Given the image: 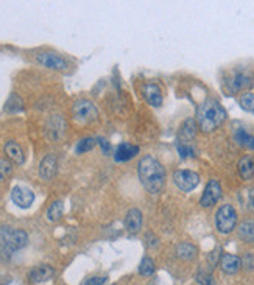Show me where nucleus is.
I'll return each instance as SVG.
<instances>
[{
	"label": "nucleus",
	"instance_id": "f257e3e1",
	"mask_svg": "<svg viewBox=\"0 0 254 285\" xmlns=\"http://www.w3.org/2000/svg\"><path fill=\"white\" fill-rule=\"evenodd\" d=\"M137 173L142 185L147 192L156 195L162 190L165 182V170L161 166V162L151 156H145L139 161Z\"/></svg>",
	"mask_w": 254,
	"mask_h": 285
},
{
	"label": "nucleus",
	"instance_id": "f03ea898",
	"mask_svg": "<svg viewBox=\"0 0 254 285\" xmlns=\"http://www.w3.org/2000/svg\"><path fill=\"white\" fill-rule=\"evenodd\" d=\"M226 111L215 100H206L196 109V123L204 133H211L225 122Z\"/></svg>",
	"mask_w": 254,
	"mask_h": 285
},
{
	"label": "nucleus",
	"instance_id": "7ed1b4c3",
	"mask_svg": "<svg viewBox=\"0 0 254 285\" xmlns=\"http://www.w3.org/2000/svg\"><path fill=\"white\" fill-rule=\"evenodd\" d=\"M28 242V235L22 229H13L9 226L0 228V251L2 254L11 256L16 251L22 249Z\"/></svg>",
	"mask_w": 254,
	"mask_h": 285
},
{
	"label": "nucleus",
	"instance_id": "20e7f679",
	"mask_svg": "<svg viewBox=\"0 0 254 285\" xmlns=\"http://www.w3.org/2000/svg\"><path fill=\"white\" fill-rule=\"evenodd\" d=\"M237 225V212L231 204L222 206L215 214V226L217 231L222 234L233 232V229Z\"/></svg>",
	"mask_w": 254,
	"mask_h": 285
},
{
	"label": "nucleus",
	"instance_id": "39448f33",
	"mask_svg": "<svg viewBox=\"0 0 254 285\" xmlns=\"http://www.w3.org/2000/svg\"><path fill=\"white\" fill-rule=\"evenodd\" d=\"M72 115L80 123H92L98 118V109L89 100H78L72 106Z\"/></svg>",
	"mask_w": 254,
	"mask_h": 285
},
{
	"label": "nucleus",
	"instance_id": "423d86ee",
	"mask_svg": "<svg viewBox=\"0 0 254 285\" xmlns=\"http://www.w3.org/2000/svg\"><path fill=\"white\" fill-rule=\"evenodd\" d=\"M228 86L233 92L251 89L254 87V73L251 70H234L228 80Z\"/></svg>",
	"mask_w": 254,
	"mask_h": 285
},
{
	"label": "nucleus",
	"instance_id": "0eeeda50",
	"mask_svg": "<svg viewBox=\"0 0 254 285\" xmlns=\"http://www.w3.org/2000/svg\"><path fill=\"white\" fill-rule=\"evenodd\" d=\"M173 181L178 185L180 190L190 192L196 187L198 182H200V176H198V173L190 170H178L173 174Z\"/></svg>",
	"mask_w": 254,
	"mask_h": 285
},
{
	"label": "nucleus",
	"instance_id": "6e6552de",
	"mask_svg": "<svg viewBox=\"0 0 254 285\" xmlns=\"http://www.w3.org/2000/svg\"><path fill=\"white\" fill-rule=\"evenodd\" d=\"M36 61L44 65V67L52 69V70H67L69 69V62L65 61L63 57L52 52H42L36 55Z\"/></svg>",
	"mask_w": 254,
	"mask_h": 285
},
{
	"label": "nucleus",
	"instance_id": "1a4fd4ad",
	"mask_svg": "<svg viewBox=\"0 0 254 285\" xmlns=\"http://www.w3.org/2000/svg\"><path fill=\"white\" fill-rule=\"evenodd\" d=\"M11 200L13 203L20 207V209H28V207L35 201V193H33L28 187H24V185H16L11 190Z\"/></svg>",
	"mask_w": 254,
	"mask_h": 285
},
{
	"label": "nucleus",
	"instance_id": "9d476101",
	"mask_svg": "<svg viewBox=\"0 0 254 285\" xmlns=\"http://www.w3.org/2000/svg\"><path fill=\"white\" fill-rule=\"evenodd\" d=\"M220 196H222V187H220L218 181L212 179V181L207 182L206 189L203 192V196H201V200H200V204L203 207H211V206H214L220 200Z\"/></svg>",
	"mask_w": 254,
	"mask_h": 285
},
{
	"label": "nucleus",
	"instance_id": "9b49d317",
	"mask_svg": "<svg viewBox=\"0 0 254 285\" xmlns=\"http://www.w3.org/2000/svg\"><path fill=\"white\" fill-rule=\"evenodd\" d=\"M58 171V159L55 155H47L39 164V176L44 181H50Z\"/></svg>",
	"mask_w": 254,
	"mask_h": 285
},
{
	"label": "nucleus",
	"instance_id": "f8f14e48",
	"mask_svg": "<svg viewBox=\"0 0 254 285\" xmlns=\"http://www.w3.org/2000/svg\"><path fill=\"white\" fill-rule=\"evenodd\" d=\"M55 276V270L50 265H38L28 273V279L33 284L47 282Z\"/></svg>",
	"mask_w": 254,
	"mask_h": 285
},
{
	"label": "nucleus",
	"instance_id": "ddd939ff",
	"mask_svg": "<svg viewBox=\"0 0 254 285\" xmlns=\"http://www.w3.org/2000/svg\"><path fill=\"white\" fill-rule=\"evenodd\" d=\"M242 267V259L234 254H223L220 257V268L226 275H236Z\"/></svg>",
	"mask_w": 254,
	"mask_h": 285
},
{
	"label": "nucleus",
	"instance_id": "4468645a",
	"mask_svg": "<svg viewBox=\"0 0 254 285\" xmlns=\"http://www.w3.org/2000/svg\"><path fill=\"white\" fill-rule=\"evenodd\" d=\"M5 155H6V158L11 162L17 164V166H22L24 161H25L24 151H22L20 145L17 144V142H14V140H8L6 144H5Z\"/></svg>",
	"mask_w": 254,
	"mask_h": 285
},
{
	"label": "nucleus",
	"instance_id": "2eb2a0df",
	"mask_svg": "<svg viewBox=\"0 0 254 285\" xmlns=\"http://www.w3.org/2000/svg\"><path fill=\"white\" fill-rule=\"evenodd\" d=\"M125 228L129 234H137L142 228V212L139 209H129L125 218Z\"/></svg>",
	"mask_w": 254,
	"mask_h": 285
},
{
	"label": "nucleus",
	"instance_id": "dca6fc26",
	"mask_svg": "<svg viewBox=\"0 0 254 285\" xmlns=\"http://www.w3.org/2000/svg\"><path fill=\"white\" fill-rule=\"evenodd\" d=\"M49 136L57 140L61 139L64 136V131H65V120L63 118V115H52L50 122H49Z\"/></svg>",
	"mask_w": 254,
	"mask_h": 285
},
{
	"label": "nucleus",
	"instance_id": "f3484780",
	"mask_svg": "<svg viewBox=\"0 0 254 285\" xmlns=\"http://www.w3.org/2000/svg\"><path fill=\"white\" fill-rule=\"evenodd\" d=\"M137 153H139V147L124 142V144H120V145L117 147L114 159H116V162H127V161H129V159L134 158Z\"/></svg>",
	"mask_w": 254,
	"mask_h": 285
},
{
	"label": "nucleus",
	"instance_id": "a211bd4d",
	"mask_svg": "<svg viewBox=\"0 0 254 285\" xmlns=\"http://www.w3.org/2000/svg\"><path fill=\"white\" fill-rule=\"evenodd\" d=\"M143 97H145V100L151 106L158 108L162 105V94H161L159 86H156V84H147L143 87Z\"/></svg>",
	"mask_w": 254,
	"mask_h": 285
},
{
	"label": "nucleus",
	"instance_id": "6ab92c4d",
	"mask_svg": "<svg viewBox=\"0 0 254 285\" xmlns=\"http://www.w3.org/2000/svg\"><path fill=\"white\" fill-rule=\"evenodd\" d=\"M239 174L242 179H251L254 174V158L253 156H244L239 161Z\"/></svg>",
	"mask_w": 254,
	"mask_h": 285
},
{
	"label": "nucleus",
	"instance_id": "aec40b11",
	"mask_svg": "<svg viewBox=\"0 0 254 285\" xmlns=\"http://www.w3.org/2000/svg\"><path fill=\"white\" fill-rule=\"evenodd\" d=\"M239 237L247 243H254V220H245L240 223Z\"/></svg>",
	"mask_w": 254,
	"mask_h": 285
},
{
	"label": "nucleus",
	"instance_id": "412c9836",
	"mask_svg": "<svg viewBox=\"0 0 254 285\" xmlns=\"http://www.w3.org/2000/svg\"><path fill=\"white\" fill-rule=\"evenodd\" d=\"M5 111L9 114H16V113L24 111V102H22V98L17 94L9 95V98L5 103Z\"/></svg>",
	"mask_w": 254,
	"mask_h": 285
},
{
	"label": "nucleus",
	"instance_id": "4be33fe9",
	"mask_svg": "<svg viewBox=\"0 0 254 285\" xmlns=\"http://www.w3.org/2000/svg\"><path fill=\"white\" fill-rule=\"evenodd\" d=\"M176 256L181 260H192L196 256V248L190 243H180L176 246Z\"/></svg>",
	"mask_w": 254,
	"mask_h": 285
},
{
	"label": "nucleus",
	"instance_id": "5701e85b",
	"mask_svg": "<svg viewBox=\"0 0 254 285\" xmlns=\"http://www.w3.org/2000/svg\"><path fill=\"white\" fill-rule=\"evenodd\" d=\"M236 142L240 147H245L248 150H254V136L248 134L245 129H237L234 134Z\"/></svg>",
	"mask_w": 254,
	"mask_h": 285
},
{
	"label": "nucleus",
	"instance_id": "b1692460",
	"mask_svg": "<svg viewBox=\"0 0 254 285\" xmlns=\"http://www.w3.org/2000/svg\"><path fill=\"white\" fill-rule=\"evenodd\" d=\"M196 134V123L193 118H187L186 122L183 123L181 126V131H180V136L184 139V140H192Z\"/></svg>",
	"mask_w": 254,
	"mask_h": 285
},
{
	"label": "nucleus",
	"instance_id": "393cba45",
	"mask_svg": "<svg viewBox=\"0 0 254 285\" xmlns=\"http://www.w3.org/2000/svg\"><path fill=\"white\" fill-rule=\"evenodd\" d=\"M64 214V204L63 201H53L47 209V220L49 222H58Z\"/></svg>",
	"mask_w": 254,
	"mask_h": 285
},
{
	"label": "nucleus",
	"instance_id": "a878e982",
	"mask_svg": "<svg viewBox=\"0 0 254 285\" xmlns=\"http://www.w3.org/2000/svg\"><path fill=\"white\" fill-rule=\"evenodd\" d=\"M95 144H97V139H94V137H84V139L78 140V144L75 147L76 155H83V153L91 151L95 147Z\"/></svg>",
	"mask_w": 254,
	"mask_h": 285
},
{
	"label": "nucleus",
	"instance_id": "bb28decb",
	"mask_svg": "<svg viewBox=\"0 0 254 285\" xmlns=\"http://www.w3.org/2000/svg\"><path fill=\"white\" fill-rule=\"evenodd\" d=\"M154 270H156V267H154L153 259H150V257H143L142 262H140V265H139V275L148 278V276L153 275Z\"/></svg>",
	"mask_w": 254,
	"mask_h": 285
},
{
	"label": "nucleus",
	"instance_id": "cd10ccee",
	"mask_svg": "<svg viewBox=\"0 0 254 285\" xmlns=\"http://www.w3.org/2000/svg\"><path fill=\"white\" fill-rule=\"evenodd\" d=\"M240 106L244 108L245 111L254 114V94L250 92V94L242 95V98H240Z\"/></svg>",
	"mask_w": 254,
	"mask_h": 285
},
{
	"label": "nucleus",
	"instance_id": "c85d7f7f",
	"mask_svg": "<svg viewBox=\"0 0 254 285\" xmlns=\"http://www.w3.org/2000/svg\"><path fill=\"white\" fill-rule=\"evenodd\" d=\"M11 170H13V167H11V162L8 159H0V182L5 181L9 176Z\"/></svg>",
	"mask_w": 254,
	"mask_h": 285
},
{
	"label": "nucleus",
	"instance_id": "c756f323",
	"mask_svg": "<svg viewBox=\"0 0 254 285\" xmlns=\"http://www.w3.org/2000/svg\"><path fill=\"white\" fill-rule=\"evenodd\" d=\"M178 153H180V156L183 158V159H186V158H193L195 156V150H193V147L192 145H189V144H178Z\"/></svg>",
	"mask_w": 254,
	"mask_h": 285
},
{
	"label": "nucleus",
	"instance_id": "7c9ffc66",
	"mask_svg": "<svg viewBox=\"0 0 254 285\" xmlns=\"http://www.w3.org/2000/svg\"><path fill=\"white\" fill-rule=\"evenodd\" d=\"M196 282L201 284V285H214L212 276L209 275V273H204V271H200V273L196 275Z\"/></svg>",
	"mask_w": 254,
	"mask_h": 285
},
{
	"label": "nucleus",
	"instance_id": "2f4dec72",
	"mask_svg": "<svg viewBox=\"0 0 254 285\" xmlns=\"http://www.w3.org/2000/svg\"><path fill=\"white\" fill-rule=\"evenodd\" d=\"M106 281H108L106 276H95V278L86 279L81 285H103V284H106Z\"/></svg>",
	"mask_w": 254,
	"mask_h": 285
},
{
	"label": "nucleus",
	"instance_id": "473e14b6",
	"mask_svg": "<svg viewBox=\"0 0 254 285\" xmlns=\"http://www.w3.org/2000/svg\"><path fill=\"white\" fill-rule=\"evenodd\" d=\"M97 144L102 147V150H103L105 155L109 151V144H108V140H106V139H103V137H97Z\"/></svg>",
	"mask_w": 254,
	"mask_h": 285
},
{
	"label": "nucleus",
	"instance_id": "72a5a7b5",
	"mask_svg": "<svg viewBox=\"0 0 254 285\" xmlns=\"http://www.w3.org/2000/svg\"><path fill=\"white\" fill-rule=\"evenodd\" d=\"M242 264H244V267H245L247 270H251V268H253V257H251L250 254H247V256L244 257V262H242Z\"/></svg>",
	"mask_w": 254,
	"mask_h": 285
},
{
	"label": "nucleus",
	"instance_id": "f704fd0d",
	"mask_svg": "<svg viewBox=\"0 0 254 285\" xmlns=\"http://www.w3.org/2000/svg\"><path fill=\"white\" fill-rule=\"evenodd\" d=\"M217 259H218V254H217V251L215 253H212L211 256H209V262H211V265L214 267L215 264H217Z\"/></svg>",
	"mask_w": 254,
	"mask_h": 285
},
{
	"label": "nucleus",
	"instance_id": "c9c22d12",
	"mask_svg": "<svg viewBox=\"0 0 254 285\" xmlns=\"http://www.w3.org/2000/svg\"><path fill=\"white\" fill-rule=\"evenodd\" d=\"M250 207H251V209H254V192H251L250 193Z\"/></svg>",
	"mask_w": 254,
	"mask_h": 285
},
{
	"label": "nucleus",
	"instance_id": "e433bc0d",
	"mask_svg": "<svg viewBox=\"0 0 254 285\" xmlns=\"http://www.w3.org/2000/svg\"><path fill=\"white\" fill-rule=\"evenodd\" d=\"M113 285H117V284H113Z\"/></svg>",
	"mask_w": 254,
	"mask_h": 285
}]
</instances>
